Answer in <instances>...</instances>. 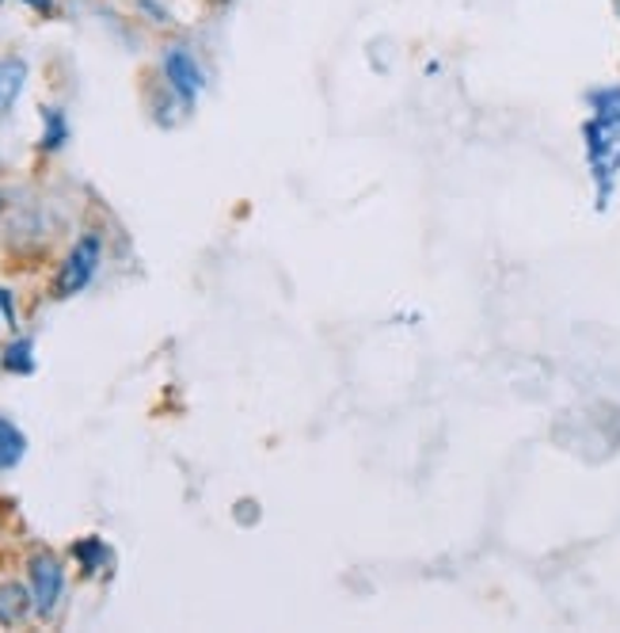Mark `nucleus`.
Masks as SVG:
<instances>
[{
	"label": "nucleus",
	"mask_w": 620,
	"mask_h": 633,
	"mask_svg": "<svg viewBox=\"0 0 620 633\" xmlns=\"http://www.w3.org/2000/svg\"><path fill=\"white\" fill-rule=\"evenodd\" d=\"M99 252H103V245L96 234H88L73 252H69V260L62 263V276H57V298H73L88 287L99 268Z\"/></svg>",
	"instance_id": "1"
},
{
	"label": "nucleus",
	"mask_w": 620,
	"mask_h": 633,
	"mask_svg": "<svg viewBox=\"0 0 620 633\" xmlns=\"http://www.w3.org/2000/svg\"><path fill=\"white\" fill-rule=\"evenodd\" d=\"M65 588V569L54 553H34L31 558V595H34V611L39 614H54L57 599Z\"/></svg>",
	"instance_id": "2"
},
{
	"label": "nucleus",
	"mask_w": 620,
	"mask_h": 633,
	"mask_svg": "<svg viewBox=\"0 0 620 633\" xmlns=\"http://www.w3.org/2000/svg\"><path fill=\"white\" fill-rule=\"evenodd\" d=\"M164 76H168L171 92H176L183 104H195V96L202 92V70H198V62L191 58V50L183 46H171L168 54H164Z\"/></svg>",
	"instance_id": "3"
},
{
	"label": "nucleus",
	"mask_w": 620,
	"mask_h": 633,
	"mask_svg": "<svg viewBox=\"0 0 620 633\" xmlns=\"http://www.w3.org/2000/svg\"><path fill=\"white\" fill-rule=\"evenodd\" d=\"M23 81H28V62L23 58H0V118L20 100Z\"/></svg>",
	"instance_id": "4"
},
{
	"label": "nucleus",
	"mask_w": 620,
	"mask_h": 633,
	"mask_svg": "<svg viewBox=\"0 0 620 633\" xmlns=\"http://www.w3.org/2000/svg\"><path fill=\"white\" fill-rule=\"evenodd\" d=\"M34 595L23 584H0V626H15L31 614Z\"/></svg>",
	"instance_id": "5"
},
{
	"label": "nucleus",
	"mask_w": 620,
	"mask_h": 633,
	"mask_svg": "<svg viewBox=\"0 0 620 633\" xmlns=\"http://www.w3.org/2000/svg\"><path fill=\"white\" fill-rule=\"evenodd\" d=\"M23 455H28V435H23L12 421L0 416V469L20 466Z\"/></svg>",
	"instance_id": "6"
},
{
	"label": "nucleus",
	"mask_w": 620,
	"mask_h": 633,
	"mask_svg": "<svg viewBox=\"0 0 620 633\" xmlns=\"http://www.w3.org/2000/svg\"><path fill=\"white\" fill-rule=\"evenodd\" d=\"M31 352H34L31 340H15V344L4 352V371H12V374H31V371H34Z\"/></svg>",
	"instance_id": "7"
},
{
	"label": "nucleus",
	"mask_w": 620,
	"mask_h": 633,
	"mask_svg": "<svg viewBox=\"0 0 620 633\" xmlns=\"http://www.w3.org/2000/svg\"><path fill=\"white\" fill-rule=\"evenodd\" d=\"M42 118H46V134H42V145H46V149H57V145L69 138L65 115L57 107H46V111H42Z\"/></svg>",
	"instance_id": "8"
},
{
	"label": "nucleus",
	"mask_w": 620,
	"mask_h": 633,
	"mask_svg": "<svg viewBox=\"0 0 620 633\" xmlns=\"http://www.w3.org/2000/svg\"><path fill=\"white\" fill-rule=\"evenodd\" d=\"M76 558L84 561V569H88V572H96L99 564H103V558H107V550H103L99 538H88V542L76 546Z\"/></svg>",
	"instance_id": "9"
},
{
	"label": "nucleus",
	"mask_w": 620,
	"mask_h": 633,
	"mask_svg": "<svg viewBox=\"0 0 620 633\" xmlns=\"http://www.w3.org/2000/svg\"><path fill=\"white\" fill-rule=\"evenodd\" d=\"M0 313L8 316V321H15V310H12V298L4 294V290H0Z\"/></svg>",
	"instance_id": "10"
},
{
	"label": "nucleus",
	"mask_w": 620,
	"mask_h": 633,
	"mask_svg": "<svg viewBox=\"0 0 620 633\" xmlns=\"http://www.w3.org/2000/svg\"><path fill=\"white\" fill-rule=\"evenodd\" d=\"M23 4H31L34 12H54V0H23Z\"/></svg>",
	"instance_id": "11"
}]
</instances>
